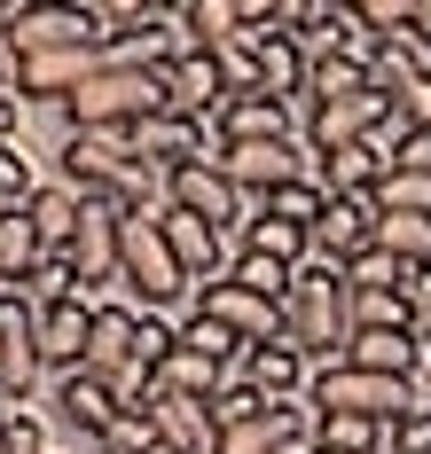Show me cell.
Returning a JSON list of instances; mask_svg holds the SVG:
<instances>
[{"label": "cell", "mask_w": 431, "mask_h": 454, "mask_svg": "<svg viewBox=\"0 0 431 454\" xmlns=\"http://www.w3.org/2000/svg\"><path fill=\"white\" fill-rule=\"evenodd\" d=\"M400 306H408V337L431 345V267H416L408 282H400Z\"/></svg>", "instance_id": "f35d334b"}, {"label": "cell", "mask_w": 431, "mask_h": 454, "mask_svg": "<svg viewBox=\"0 0 431 454\" xmlns=\"http://www.w3.org/2000/svg\"><path fill=\"white\" fill-rule=\"evenodd\" d=\"M345 361L369 368V376H408V384H416V376H424V345H416L408 329H369V337L345 345Z\"/></svg>", "instance_id": "7402d4cb"}, {"label": "cell", "mask_w": 431, "mask_h": 454, "mask_svg": "<svg viewBox=\"0 0 431 454\" xmlns=\"http://www.w3.org/2000/svg\"><path fill=\"white\" fill-rule=\"evenodd\" d=\"M392 110H400V118H408L416 134H431V71H424V79H416V87H408V94H400Z\"/></svg>", "instance_id": "60d3db41"}, {"label": "cell", "mask_w": 431, "mask_h": 454, "mask_svg": "<svg viewBox=\"0 0 431 454\" xmlns=\"http://www.w3.org/2000/svg\"><path fill=\"white\" fill-rule=\"evenodd\" d=\"M165 110V71H126V63H102L87 87L63 102V126L71 134H134L142 118Z\"/></svg>", "instance_id": "7a4b0ae2"}, {"label": "cell", "mask_w": 431, "mask_h": 454, "mask_svg": "<svg viewBox=\"0 0 431 454\" xmlns=\"http://www.w3.org/2000/svg\"><path fill=\"white\" fill-rule=\"evenodd\" d=\"M95 454H102V447H95Z\"/></svg>", "instance_id": "f6af8a7d"}, {"label": "cell", "mask_w": 431, "mask_h": 454, "mask_svg": "<svg viewBox=\"0 0 431 454\" xmlns=\"http://www.w3.org/2000/svg\"><path fill=\"white\" fill-rule=\"evenodd\" d=\"M259 220H283V227H306V243H314V227H322V212H330V196L314 181H290V188H275L267 204H251Z\"/></svg>", "instance_id": "83f0119b"}, {"label": "cell", "mask_w": 431, "mask_h": 454, "mask_svg": "<svg viewBox=\"0 0 431 454\" xmlns=\"http://www.w3.org/2000/svg\"><path fill=\"white\" fill-rule=\"evenodd\" d=\"M236 251H259V259H275V267H306V259H314V243H306V227H283V220H259V212H251V220H243V235H236Z\"/></svg>", "instance_id": "4316f807"}, {"label": "cell", "mask_w": 431, "mask_h": 454, "mask_svg": "<svg viewBox=\"0 0 431 454\" xmlns=\"http://www.w3.org/2000/svg\"><path fill=\"white\" fill-rule=\"evenodd\" d=\"M134 165L142 157H134L126 134H63V181L79 188V196H102L118 173H134Z\"/></svg>", "instance_id": "2e32d148"}, {"label": "cell", "mask_w": 431, "mask_h": 454, "mask_svg": "<svg viewBox=\"0 0 431 454\" xmlns=\"http://www.w3.org/2000/svg\"><path fill=\"white\" fill-rule=\"evenodd\" d=\"M126 141H134V157H142L149 173H165V181H173L181 165H204V157L220 149V141H212V126H204V118H181V110H157V118H142Z\"/></svg>", "instance_id": "ba28073f"}, {"label": "cell", "mask_w": 431, "mask_h": 454, "mask_svg": "<svg viewBox=\"0 0 431 454\" xmlns=\"http://www.w3.org/2000/svg\"><path fill=\"white\" fill-rule=\"evenodd\" d=\"M259 40V94H275V102H306V47L283 40V32H251Z\"/></svg>", "instance_id": "603a6c76"}, {"label": "cell", "mask_w": 431, "mask_h": 454, "mask_svg": "<svg viewBox=\"0 0 431 454\" xmlns=\"http://www.w3.org/2000/svg\"><path fill=\"white\" fill-rule=\"evenodd\" d=\"M149 431H157V447L165 454H220V431H212V415L204 400H181V392H157L149 400Z\"/></svg>", "instance_id": "ac0fdd59"}, {"label": "cell", "mask_w": 431, "mask_h": 454, "mask_svg": "<svg viewBox=\"0 0 431 454\" xmlns=\"http://www.w3.org/2000/svg\"><path fill=\"white\" fill-rule=\"evenodd\" d=\"M32 227H40V243H48V259H71V243H79V220H87V196L71 181H40V196L24 204Z\"/></svg>", "instance_id": "44dd1931"}, {"label": "cell", "mask_w": 431, "mask_h": 454, "mask_svg": "<svg viewBox=\"0 0 431 454\" xmlns=\"http://www.w3.org/2000/svg\"><path fill=\"white\" fill-rule=\"evenodd\" d=\"M416 384H424V400H431V345H424V376H416Z\"/></svg>", "instance_id": "ee69618b"}, {"label": "cell", "mask_w": 431, "mask_h": 454, "mask_svg": "<svg viewBox=\"0 0 431 454\" xmlns=\"http://www.w3.org/2000/svg\"><path fill=\"white\" fill-rule=\"evenodd\" d=\"M157 227H165V243H173V267L189 274V290L228 282V267H236V243H228L220 227L189 220V212H157Z\"/></svg>", "instance_id": "8fae6325"}, {"label": "cell", "mask_w": 431, "mask_h": 454, "mask_svg": "<svg viewBox=\"0 0 431 454\" xmlns=\"http://www.w3.org/2000/svg\"><path fill=\"white\" fill-rule=\"evenodd\" d=\"M16 290L32 298V314H48V306H71V298H87L71 259H40V267H32V282H16Z\"/></svg>", "instance_id": "1f68e13d"}, {"label": "cell", "mask_w": 431, "mask_h": 454, "mask_svg": "<svg viewBox=\"0 0 431 454\" xmlns=\"http://www.w3.org/2000/svg\"><path fill=\"white\" fill-rule=\"evenodd\" d=\"M377 196H330V212L314 227V259H330V267H353V259H369L377 251Z\"/></svg>", "instance_id": "7c38bea8"}, {"label": "cell", "mask_w": 431, "mask_h": 454, "mask_svg": "<svg viewBox=\"0 0 431 454\" xmlns=\"http://www.w3.org/2000/svg\"><path fill=\"white\" fill-rule=\"evenodd\" d=\"M392 118V102L384 94H345V102H314L306 118H298V141L322 157V149H361V141H377V126Z\"/></svg>", "instance_id": "9c48e42d"}, {"label": "cell", "mask_w": 431, "mask_h": 454, "mask_svg": "<svg viewBox=\"0 0 431 454\" xmlns=\"http://www.w3.org/2000/svg\"><path fill=\"white\" fill-rule=\"evenodd\" d=\"M377 251H384V259H400L408 274H416V267H431V220H416V212H384Z\"/></svg>", "instance_id": "f1b7e54d"}, {"label": "cell", "mask_w": 431, "mask_h": 454, "mask_svg": "<svg viewBox=\"0 0 431 454\" xmlns=\"http://www.w3.org/2000/svg\"><path fill=\"white\" fill-rule=\"evenodd\" d=\"M369 196H377V212H416V220H431V173H416V165H384Z\"/></svg>", "instance_id": "f546056e"}, {"label": "cell", "mask_w": 431, "mask_h": 454, "mask_svg": "<svg viewBox=\"0 0 431 454\" xmlns=\"http://www.w3.org/2000/svg\"><path fill=\"white\" fill-rule=\"evenodd\" d=\"M165 212H189V220H204V227H220L228 243L243 235V220H251V204H243L236 188H228V173L204 157V165H181L173 181H165Z\"/></svg>", "instance_id": "52a82bcc"}, {"label": "cell", "mask_w": 431, "mask_h": 454, "mask_svg": "<svg viewBox=\"0 0 431 454\" xmlns=\"http://www.w3.org/2000/svg\"><path fill=\"white\" fill-rule=\"evenodd\" d=\"M369 329H408L400 290H353V337H369Z\"/></svg>", "instance_id": "e575fe53"}, {"label": "cell", "mask_w": 431, "mask_h": 454, "mask_svg": "<svg viewBox=\"0 0 431 454\" xmlns=\"http://www.w3.org/2000/svg\"><path fill=\"white\" fill-rule=\"evenodd\" d=\"M212 165L228 173V188L243 204H267L290 181H314V149L306 141H228V149H212Z\"/></svg>", "instance_id": "8992f818"}, {"label": "cell", "mask_w": 431, "mask_h": 454, "mask_svg": "<svg viewBox=\"0 0 431 454\" xmlns=\"http://www.w3.org/2000/svg\"><path fill=\"white\" fill-rule=\"evenodd\" d=\"M243 384H251L267 408H298L306 384H314V361H306L290 337H275V345H251V353H243Z\"/></svg>", "instance_id": "9a60e30c"}, {"label": "cell", "mask_w": 431, "mask_h": 454, "mask_svg": "<svg viewBox=\"0 0 431 454\" xmlns=\"http://www.w3.org/2000/svg\"><path fill=\"white\" fill-rule=\"evenodd\" d=\"M228 282H243V290H259V298H275V306L290 298V267H275V259H259V251H236V267H228Z\"/></svg>", "instance_id": "d590c367"}, {"label": "cell", "mask_w": 431, "mask_h": 454, "mask_svg": "<svg viewBox=\"0 0 431 454\" xmlns=\"http://www.w3.org/2000/svg\"><path fill=\"white\" fill-rule=\"evenodd\" d=\"M16 126H24V94H0V141H16Z\"/></svg>", "instance_id": "b9f144b4"}, {"label": "cell", "mask_w": 431, "mask_h": 454, "mask_svg": "<svg viewBox=\"0 0 431 454\" xmlns=\"http://www.w3.org/2000/svg\"><path fill=\"white\" fill-rule=\"evenodd\" d=\"M306 400H314V415H369V423H400L408 408H424V384H408V376H369V368H353V361H330V368H314Z\"/></svg>", "instance_id": "277c9868"}, {"label": "cell", "mask_w": 431, "mask_h": 454, "mask_svg": "<svg viewBox=\"0 0 431 454\" xmlns=\"http://www.w3.org/2000/svg\"><path fill=\"white\" fill-rule=\"evenodd\" d=\"M392 454H431V400L392 423Z\"/></svg>", "instance_id": "ab89813d"}, {"label": "cell", "mask_w": 431, "mask_h": 454, "mask_svg": "<svg viewBox=\"0 0 431 454\" xmlns=\"http://www.w3.org/2000/svg\"><path fill=\"white\" fill-rule=\"evenodd\" d=\"M408 282V267L400 259H384V251H369V259H353L345 267V290H400Z\"/></svg>", "instance_id": "74e56055"}, {"label": "cell", "mask_w": 431, "mask_h": 454, "mask_svg": "<svg viewBox=\"0 0 431 454\" xmlns=\"http://www.w3.org/2000/svg\"><path fill=\"white\" fill-rule=\"evenodd\" d=\"M102 454H165V447H157L149 415H142V408H126L118 423H110V439H102Z\"/></svg>", "instance_id": "8d00e7d4"}, {"label": "cell", "mask_w": 431, "mask_h": 454, "mask_svg": "<svg viewBox=\"0 0 431 454\" xmlns=\"http://www.w3.org/2000/svg\"><path fill=\"white\" fill-rule=\"evenodd\" d=\"M87 329H95V298H71V306H48V314H40V361H48V384L87 361Z\"/></svg>", "instance_id": "ffe728a7"}, {"label": "cell", "mask_w": 431, "mask_h": 454, "mask_svg": "<svg viewBox=\"0 0 431 454\" xmlns=\"http://www.w3.org/2000/svg\"><path fill=\"white\" fill-rule=\"evenodd\" d=\"M408 32H416V40L431 47V0H416V24H408Z\"/></svg>", "instance_id": "7bdbcfd3"}, {"label": "cell", "mask_w": 431, "mask_h": 454, "mask_svg": "<svg viewBox=\"0 0 431 454\" xmlns=\"http://www.w3.org/2000/svg\"><path fill=\"white\" fill-rule=\"evenodd\" d=\"M283 337H290V345H298L314 368L345 361V345H353V290H345V267H330V259H306V267L290 274Z\"/></svg>", "instance_id": "6da1fadb"}, {"label": "cell", "mask_w": 431, "mask_h": 454, "mask_svg": "<svg viewBox=\"0 0 431 454\" xmlns=\"http://www.w3.org/2000/svg\"><path fill=\"white\" fill-rule=\"evenodd\" d=\"M322 447H330V454H384V447H392V423H369V415H322Z\"/></svg>", "instance_id": "4dcf8cb0"}, {"label": "cell", "mask_w": 431, "mask_h": 454, "mask_svg": "<svg viewBox=\"0 0 431 454\" xmlns=\"http://www.w3.org/2000/svg\"><path fill=\"white\" fill-rule=\"evenodd\" d=\"M377 173H384V157L369 149V141H361V149H322V157H314V188H322V196H369Z\"/></svg>", "instance_id": "d4e9b609"}, {"label": "cell", "mask_w": 431, "mask_h": 454, "mask_svg": "<svg viewBox=\"0 0 431 454\" xmlns=\"http://www.w3.org/2000/svg\"><path fill=\"white\" fill-rule=\"evenodd\" d=\"M71 267H79V290L95 298L118 282V212L87 196V220H79V243H71Z\"/></svg>", "instance_id": "d6986e66"}, {"label": "cell", "mask_w": 431, "mask_h": 454, "mask_svg": "<svg viewBox=\"0 0 431 454\" xmlns=\"http://www.w3.org/2000/svg\"><path fill=\"white\" fill-rule=\"evenodd\" d=\"M212 141H298V110L275 102V94H236L220 118H212Z\"/></svg>", "instance_id": "e0dca14e"}, {"label": "cell", "mask_w": 431, "mask_h": 454, "mask_svg": "<svg viewBox=\"0 0 431 454\" xmlns=\"http://www.w3.org/2000/svg\"><path fill=\"white\" fill-rule=\"evenodd\" d=\"M48 259V243H40V227L24 204H0V282L16 290V282H32V267Z\"/></svg>", "instance_id": "484cf974"}, {"label": "cell", "mask_w": 431, "mask_h": 454, "mask_svg": "<svg viewBox=\"0 0 431 454\" xmlns=\"http://www.w3.org/2000/svg\"><path fill=\"white\" fill-rule=\"evenodd\" d=\"M0 40L16 47V63H32V55H71V47H110L95 8H32V0H8V8H0Z\"/></svg>", "instance_id": "5b68a950"}, {"label": "cell", "mask_w": 431, "mask_h": 454, "mask_svg": "<svg viewBox=\"0 0 431 454\" xmlns=\"http://www.w3.org/2000/svg\"><path fill=\"white\" fill-rule=\"evenodd\" d=\"M0 454H55L40 408H8V400H0Z\"/></svg>", "instance_id": "836d02e7"}, {"label": "cell", "mask_w": 431, "mask_h": 454, "mask_svg": "<svg viewBox=\"0 0 431 454\" xmlns=\"http://www.w3.org/2000/svg\"><path fill=\"white\" fill-rule=\"evenodd\" d=\"M55 408H63V423L79 431V454H95L102 439H110V423L126 415V400L102 384V376H87V368H71V376H55Z\"/></svg>", "instance_id": "4fadbf2b"}, {"label": "cell", "mask_w": 431, "mask_h": 454, "mask_svg": "<svg viewBox=\"0 0 431 454\" xmlns=\"http://www.w3.org/2000/svg\"><path fill=\"white\" fill-rule=\"evenodd\" d=\"M118 290H134V306H142V314H165V306L196 298L189 274L173 267V243H165L157 212H134V220H118Z\"/></svg>", "instance_id": "3957f363"}, {"label": "cell", "mask_w": 431, "mask_h": 454, "mask_svg": "<svg viewBox=\"0 0 431 454\" xmlns=\"http://www.w3.org/2000/svg\"><path fill=\"white\" fill-rule=\"evenodd\" d=\"M204 415H212V431H236V423H251V415H267V400L243 384V368H236V376H228V384L204 400Z\"/></svg>", "instance_id": "d6a6232c"}, {"label": "cell", "mask_w": 431, "mask_h": 454, "mask_svg": "<svg viewBox=\"0 0 431 454\" xmlns=\"http://www.w3.org/2000/svg\"><path fill=\"white\" fill-rule=\"evenodd\" d=\"M189 314L220 321L236 345H275V337H283V306H275V298H259V290H243V282H212V290H196Z\"/></svg>", "instance_id": "30bf717a"}, {"label": "cell", "mask_w": 431, "mask_h": 454, "mask_svg": "<svg viewBox=\"0 0 431 454\" xmlns=\"http://www.w3.org/2000/svg\"><path fill=\"white\" fill-rule=\"evenodd\" d=\"M431 71V47L416 40V32H400V40H384L377 55H369V94H384V102H400V94L416 87Z\"/></svg>", "instance_id": "cb8c5ba5"}, {"label": "cell", "mask_w": 431, "mask_h": 454, "mask_svg": "<svg viewBox=\"0 0 431 454\" xmlns=\"http://www.w3.org/2000/svg\"><path fill=\"white\" fill-rule=\"evenodd\" d=\"M165 110H181V118H220L228 110V79H220V63L204 55V47H181L173 63H165Z\"/></svg>", "instance_id": "5bb4252c"}]
</instances>
